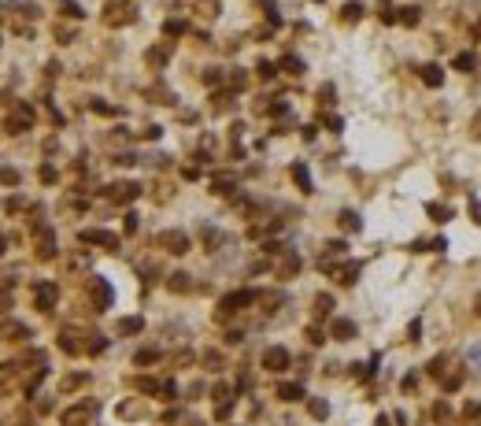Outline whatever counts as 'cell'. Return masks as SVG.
Masks as SVG:
<instances>
[{
  "instance_id": "1",
  "label": "cell",
  "mask_w": 481,
  "mask_h": 426,
  "mask_svg": "<svg viewBox=\"0 0 481 426\" xmlns=\"http://www.w3.org/2000/svg\"><path fill=\"white\" fill-rule=\"evenodd\" d=\"M107 26H122V23H133V4L130 0H111V8H107Z\"/></svg>"
},
{
  "instance_id": "2",
  "label": "cell",
  "mask_w": 481,
  "mask_h": 426,
  "mask_svg": "<svg viewBox=\"0 0 481 426\" xmlns=\"http://www.w3.org/2000/svg\"><path fill=\"white\" fill-rule=\"evenodd\" d=\"M159 245H163L167 252H174V256L189 252V238H185L181 230H163V233H159Z\"/></svg>"
},
{
  "instance_id": "3",
  "label": "cell",
  "mask_w": 481,
  "mask_h": 426,
  "mask_svg": "<svg viewBox=\"0 0 481 426\" xmlns=\"http://www.w3.org/2000/svg\"><path fill=\"white\" fill-rule=\"evenodd\" d=\"M252 301H256V293H252V289H241V293L222 296V304H219V308H222V315H230V311H241L244 304H252Z\"/></svg>"
},
{
  "instance_id": "4",
  "label": "cell",
  "mask_w": 481,
  "mask_h": 426,
  "mask_svg": "<svg viewBox=\"0 0 481 426\" xmlns=\"http://www.w3.org/2000/svg\"><path fill=\"white\" fill-rule=\"evenodd\" d=\"M263 367H267V371H285L289 367V352L282 349V345H274V349L263 352Z\"/></svg>"
},
{
  "instance_id": "5",
  "label": "cell",
  "mask_w": 481,
  "mask_h": 426,
  "mask_svg": "<svg viewBox=\"0 0 481 426\" xmlns=\"http://www.w3.org/2000/svg\"><path fill=\"white\" fill-rule=\"evenodd\" d=\"M137 193H141V185H133V182H119V185L107 189V197H111L115 204H126V200H133Z\"/></svg>"
},
{
  "instance_id": "6",
  "label": "cell",
  "mask_w": 481,
  "mask_h": 426,
  "mask_svg": "<svg viewBox=\"0 0 481 426\" xmlns=\"http://www.w3.org/2000/svg\"><path fill=\"white\" fill-rule=\"evenodd\" d=\"M82 241H85V245H104V248H119V238H115V233H107V230H85V233H82Z\"/></svg>"
},
{
  "instance_id": "7",
  "label": "cell",
  "mask_w": 481,
  "mask_h": 426,
  "mask_svg": "<svg viewBox=\"0 0 481 426\" xmlns=\"http://www.w3.org/2000/svg\"><path fill=\"white\" fill-rule=\"evenodd\" d=\"M30 122H34V112H30L26 104H19V108H15V115L8 119V130H26Z\"/></svg>"
},
{
  "instance_id": "8",
  "label": "cell",
  "mask_w": 481,
  "mask_h": 426,
  "mask_svg": "<svg viewBox=\"0 0 481 426\" xmlns=\"http://www.w3.org/2000/svg\"><path fill=\"white\" fill-rule=\"evenodd\" d=\"M330 334H333L337 341H352V337H355V323H352V319H337Z\"/></svg>"
},
{
  "instance_id": "9",
  "label": "cell",
  "mask_w": 481,
  "mask_h": 426,
  "mask_svg": "<svg viewBox=\"0 0 481 426\" xmlns=\"http://www.w3.org/2000/svg\"><path fill=\"white\" fill-rule=\"evenodd\" d=\"M93 301H97V308H107L111 304V286H107V282H93Z\"/></svg>"
},
{
  "instance_id": "10",
  "label": "cell",
  "mask_w": 481,
  "mask_h": 426,
  "mask_svg": "<svg viewBox=\"0 0 481 426\" xmlns=\"http://www.w3.org/2000/svg\"><path fill=\"white\" fill-rule=\"evenodd\" d=\"M52 304H56V286H37V308L52 311Z\"/></svg>"
},
{
  "instance_id": "11",
  "label": "cell",
  "mask_w": 481,
  "mask_h": 426,
  "mask_svg": "<svg viewBox=\"0 0 481 426\" xmlns=\"http://www.w3.org/2000/svg\"><path fill=\"white\" fill-rule=\"evenodd\" d=\"M422 82L426 86H441L444 82V71L437 67V63H429V67H422Z\"/></svg>"
},
{
  "instance_id": "12",
  "label": "cell",
  "mask_w": 481,
  "mask_h": 426,
  "mask_svg": "<svg viewBox=\"0 0 481 426\" xmlns=\"http://www.w3.org/2000/svg\"><path fill=\"white\" fill-rule=\"evenodd\" d=\"M93 412H97V404H85V408H78V412H67V419H63V422H67V426H74V422H85Z\"/></svg>"
},
{
  "instance_id": "13",
  "label": "cell",
  "mask_w": 481,
  "mask_h": 426,
  "mask_svg": "<svg viewBox=\"0 0 481 426\" xmlns=\"http://www.w3.org/2000/svg\"><path fill=\"white\" fill-rule=\"evenodd\" d=\"M292 178L300 182V189H304V193H311V175H307V167H304V163H296V167H292Z\"/></svg>"
},
{
  "instance_id": "14",
  "label": "cell",
  "mask_w": 481,
  "mask_h": 426,
  "mask_svg": "<svg viewBox=\"0 0 481 426\" xmlns=\"http://www.w3.org/2000/svg\"><path fill=\"white\" fill-rule=\"evenodd\" d=\"M37 256H41V260H52V256H56V245H52V233H44V238H41V248H37Z\"/></svg>"
},
{
  "instance_id": "15",
  "label": "cell",
  "mask_w": 481,
  "mask_h": 426,
  "mask_svg": "<svg viewBox=\"0 0 481 426\" xmlns=\"http://www.w3.org/2000/svg\"><path fill=\"white\" fill-rule=\"evenodd\" d=\"M141 326H145V319H137V315H133V319H122L119 323V334H137Z\"/></svg>"
},
{
  "instance_id": "16",
  "label": "cell",
  "mask_w": 481,
  "mask_h": 426,
  "mask_svg": "<svg viewBox=\"0 0 481 426\" xmlns=\"http://www.w3.org/2000/svg\"><path fill=\"white\" fill-rule=\"evenodd\" d=\"M355 274H359V263H348L345 271H337V282H345V286H352Z\"/></svg>"
},
{
  "instance_id": "17",
  "label": "cell",
  "mask_w": 481,
  "mask_h": 426,
  "mask_svg": "<svg viewBox=\"0 0 481 426\" xmlns=\"http://www.w3.org/2000/svg\"><path fill=\"white\" fill-rule=\"evenodd\" d=\"M340 226H345V230H359L363 223H359V215H355V211H340Z\"/></svg>"
},
{
  "instance_id": "18",
  "label": "cell",
  "mask_w": 481,
  "mask_h": 426,
  "mask_svg": "<svg viewBox=\"0 0 481 426\" xmlns=\"http://www.w3.org/2000/svg\"><path fill=\"white\" fill-rule=\"evenodd\" d=\"M278 397H282V400H300L304 389L300 386H282V389H278Z\"/></svg>"
},
{
  "instance_id": "19",
  "label": "cell",
  "mask_w": 481,
  "mask_h": 426,
  "mask_svg": "<svg viewBox=\"0 0 481 426\" xmlns=\"http://www.w3.org/2000/svg\"><path fill=\"white\" fill-rule=\"evenodd\" d=\"M282 67H285L289 74H304V63H300L296 56H285V59H282Z\"/></svg>"
},
{
  "instance_id": "20",
  "label": "cell",
  "mask_w": 481,
  "mask_h": 426,
  "mask_svg": "<svg viewBox=\"0 0 481 426\" xmlns=\"http://www.w3.org/2000/svg\"><path fill=\"white\" fill-rule=\"evenodd\" d=\"M0 182H4V185H19V171H15V167H4V171H0Z\"/></svg>"
},
{
  "instance_id": "21",
  "label": "cell",
  "mask_w": 481,
  "mask_h": 426,
  "mask_svg": "<svg viewBox=\"0 0 481 426\" xmlns=\"http://www.w3.org/2000/svg\"><path fill=\"white\" fill-rule=\"evenodd\" d=\"M400 23L415 26V23H418V8H400Z\"/></svg>"
},
{
  "instance_id": "22",
  "label": "cell",
  "mask_w": 481,
  "mask_h": 426,
  "mask_svg": "<svg viewBox=\"0 0 481 426\" xmlns=\"http://www.w3.org/2000/svg\"><path fill=\"white\" fill-rule=\"evenodd\" d=\"M311 415L315 419H326V415H330V404H326V400H311Z\"/></svg>"
},
{
  "instance_id": "23",
  "label": "cell",
  "mask_w": 481,
  "mask_h": 426,
  "mask_svg": "<svg viewBox=\"0 0 481 426\" xmlns=\"http://www.w3.org/2000/svg\"><path fill=\"white\" fill-rule=\"evenodd\" d=\"M170 289L185 293V289H189V274H174V278H170Z\"/></svg>"
},
{
  "instance_id": "24",
  "label": "cell",
  "mask_w": 481,
  "mask_h": 426,
  "mask_svg": "<svg viewBox=\"0 0 481 426\" xmlns=\"http://www.w3.org/2000/svg\"><path fill=\"white\" fill-rule=\"evenodd\" d=\"M63 15H71V19H82L85 11H82L78 4H74V0H63Z\"/></svg>"
},
{
  "instance_id": "25",
  "label": "cell",
  "mask_w": 481,
  "mask_h": 426,
  "mask_svg": "<svg viewBox=\"0 0 481 426\" xmlns=\"http://www.w3.org/2000/svg\"><path fill=\"white\" fill-rule=\"evenodd\" d=\"M455 67H459V71H474V56H470V52L455 56Z\"/></svg>"
},
{
  "instance_id": "26",
  "label": "cell",
  "mask_w": 481,
  "mask_h": 426,
  "mask_svg": "<svg viewBox=\"0 0 481 426\" xmlns=\"http://www.w3.org/2000/svg\"><path fill=\"white\" fill-rule=\"evenodd\" d=\"M15 371H19V367H15V364H0V389L8 386V378H11Z\"/></svg>"
},
{
  "instance_id": "27",
  "label": "cell",
  "mask_w": 481,
  "mask_h": 426,
  "mask_svg": "<svg viewBox=\"0 0 481 426\" xmlns=\"http://www.w3.org/2000/svg\"><path fill=\"white\" fill-rule=\"evenodd\" d=\"M78 386H85V374H71V378H63V389H78Z\"/></svg>"
},
{
  "instance_id": "28",
  "label": "cell",
  "mask_w": 481,
  "mask_h": 426,
  "mask_svg": "<svg viewBox=\"0 0 481 426\" xmlns=\"http://www.w3.org/2000/svg\"><path fill=\"white\" fill-rule=\"evenodd\" d=\"M330 308H333L330 296H318V301H315V311H318V315H330Z\"/></svg>"
},
{
  "instance_id": "29",
  "label": "cell",
  "mask_w": 481,
  "mask_h": 426,
  "mask_svg": "<svg viewBox=\"0 0 481 426\" xmlns=\"http://www.w3.org/2000/svg\"><path fill=\"white\" fill-rule=\"evenodd\" d=\"M359 15H363V8H359V4H348V8H345V19H348V23H355Z\"/></svg>"
},
{
  "instance_id": "30",
  "label": "cell",
  "mask_w": 481,
  "mask_h": 426,
  "mask_svg": "<svg viewBox=\"0 0 481 426\" xmlns=\"http://www.w3.org/2000/svg\"><path fill=\"white\" fill-rule=\"evenodd\" d=\"M159 352L156 349H145V352H137V364H152V359H156Z\"/></svg>"
},
{
  "instance_id": "31",
  "label": "cell",
  "mask_w": 481,
  "mask_h": 426,
  "mask_svg": "<svg viewBox=\"0 0 481 426\" xmlns=\"http://www.w3.org/2000/svg\"><path fill=\"white\" fill-rule=\"evenodd\" d=\"M259 78H274V63H259Z\"/></svg>"
},
{
  "instance_id": "32",
  "label": "cell",
  "mask_w": 481,
  "mask_h": 426,
  "mask_svg": "<svg viewBox=\"0 0 481 426\" xmlns=\"http://www.w3.org/2000/svg\"><path fill=\"white\" fill-rule=\"evenodd\" d=\"M41 182H56V171L52 167H41Z\"/></svg>"
},
{
  "instance_id": "33",
  "label": "cell",
  "mask_w": 481,
  "mask_h": 426,
  "mask_svg": "<svg viewBox=\"0 0 481 426\" xmlns=\"http://www.w3.org/2000/svg\"><path fill=\"white\" fill-rule=\"evenodd\" d=\"M163 30H167V34H181V30H185V23H167Z\"/></svg>"
},
{
  "instance_id": "34",
  "label": "cell",
  "mask_w": 481,
  "mask_h": 426,
  "mask_svg": "<svg viewBox=\"0 0 481 426\" xmlns=\"http://www.w3.org/2000/svg\"><path fill=\"white\" fill-rule=\"evenodd\" d=\"M470 211H474V223L481 226V204H477V200H470Z\"/></svg>"
},
{
  "instance_id": "35",
  "label": "cell",
  "mask_w": 481,
  "mask_h": 426,
  "mask_svg": "<svg viewBox=\"0 0 481 426\" xmlns=\"http://www.w3.org/2000/svg\"><path fill=\"white\" fill-rule=\"evenodd\" d=\"M8 304H11V296H8V293H4V289H0V311H4V308H8Z\"/></svg>"
},
{
  "instance_id": "36",
  "label": "cell",
  "mask_w": 481,
  "mask_h": 426,
  "mask_svg": "<svg viewBox=\"0 0 481 426\" xmlns=\"http://www.w3.org/2000/svg\"><path fill=\"white\" fill-rule=\"evenodd\" d=\"M4 252H8V241H4V238H0V256H4Z\"/></svg>"
},
{
  "instance_id": "37",
  "label": "cell",
  "mask_w": 481,
  "mask_h": 426,
  "mask_svg": "<svg viewBox=\"0 0 481 426\" xmlns=\"http://www.w3.org/2000/svg\"><path fill=\"white\" fill-rule=\"evenodd\" d=\"M477 34H481V23H477Z\"/></svg>"
}]
</instances>
